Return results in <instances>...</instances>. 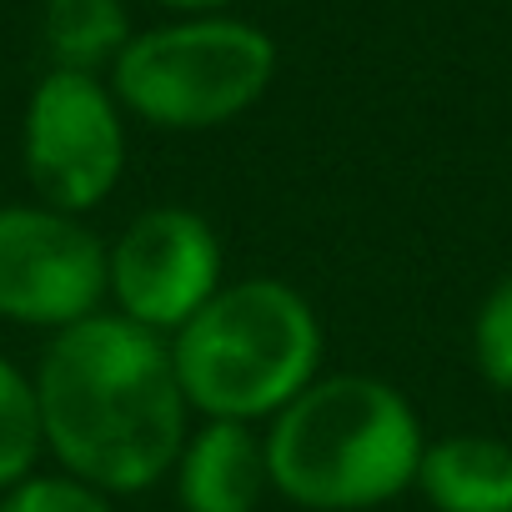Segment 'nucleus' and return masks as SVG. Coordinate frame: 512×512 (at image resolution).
Listing matches in <instances>:
<instances>
[{
	"mask_svg": "<svg viewBox=\"0 0 512 512\" xmlns=\"http://www.w3.org/2000/svg\"><path fill=\"white\" fill-rule=\"evenodd\" d=\"M36 402L46 447L66 477H81L106 497L156 487L186 447L191 407L171 342L121 312H96L56 332L36 372Z\"/></svg>",
	"mask_w": 512,
	"mask_h": 512,
	"instance_id": "f257e3e1",
	"label": "nucleus"
},
{
	"mask_svg": "<svg viewBox=\"0 0 512 512\" xmlns=\"http://www.w3.org/2000/svg\"><path fill=\"white\" fill-rule=\"evenodd\" d=\"M427 437L412 402L367 372L317 377L272 417V487L312 512H367L417 482Z\"/></svg>",
	"mask_w": 512,
	"mask_h": 512,
	"instance_id": "f03ea898",
	"label": "nucleus"
},
{
	"mask_svg": "<svg viewBox=\"0 0 512 512\" xmlns=\"http://www.w3.org/2000/svg\"><path fill=\"white\" fill-rule=\"evenodd\" d=\"M171 362L186 407L206 422L277 417L317 382L322 322L292 282L246 277L221 287L171 337Z\"/></svg>",
	"mask_w": 512,
	"mask_h": 512,
	"instance_id": "7ed1b4c3",
	"label": "nucleus"
},
{
	"mask_svg": "<svg viewBox=\"0 0 512 512\" xmlns=\"http://www.w3.org/2000/svg\"><path fill=\"white\" fill-rule=\"evenodd\" d=\"M277 41L236 16H186L131 36L111 66L121 111L161 131H211L272 91Z\"/></svg>",
	"mask_w": 512,
	"mask_h": 512,
	"instance_id": "20e7f679",
	"label": "nucleus"
},
{
	"mask_svg": "<svg viewBox=\"0 0 512 512\" xmlns=\"http://www.w3.org/2000/svg\"><path fill=\"white\" fill-rule=\"evenodd\" d=\"M26 176L51 211L81 216L101 206L126 171V121L121 101L101 76L51 71L26 106Z\"/></svg>",
	"mask_w": 512,
	"mask_h": 512,
	"instance_id": "39448f33",
	"label": "nucleus"
},
{
	"mask_svg": "<svg viewBox=\"0 0 512 512\" xmlns=\"http://www.w3.org/2000/svg\"><path fill=\"white\" fill-rule=\"evenodd\" d=\"M111 297V251L51 206H0V317L66 332Z\"/></svg>",
	"mask_w": 512,
	"mask_h": 512,
	"instance_id": "423d86ee",
	"label": "nucleus"
},
{
	"mask_svg": "<svg viewBox=\"0 0 512 512\" xmlns=\"http://www.w3.org/2000/svg\"><path fill=\"white\" fill-rule=\"evenodd\" d=\"M216 292L221 241L191 206H151L111 246L116 312L156 337H176Z\"/></svg>",
	"mask_w": 512,
	"mask_h": 512,
	"instance_id": "0eeeda50",
	"label": "nucleus"
},
{
	"mask_svg": "<svg viewBox=\"0 0 512 512\" xmlns=\"http://www.w3.org/2000/svg\"><path fill=\"white\" fill-rule=\"evenodd\" d=\"M171 472L181 512H256L272 487L267 437H256L251 422H206L186 437Z\"/></svg>",
	"mask_w": 512,
	"mask_h": 512,
	"instance_id": "6e6552de",
	"label": "nucleus"
},
{
	"mask_svg": "<svg viewBox=\"0 0 512 512\" xmlns=\"http://www.w3.org/2000/svg\"><path fill=\"white\" fill-rule=\"evenodd\" d=\"M417 487L437 512H512V447L487 432L427 442Z\"/></svg>",
	"mask_w": 512,
	"mask_h": 512,
	"instance_id": "1a4fd4ad",
	"label": "nucleus"
},
{
	"mask_svg": "<svg viewBox=\"0 0 512 512\" xmlns=\"http://www.w3.org/2000/svg\"><path fill=\"white\" fill-rule=\"evenodd\" d=\"M41 36L56 71L96 76L131 46V16L121 0H46Z\"/></svg>",
	"mask_w": 512,
	"mask_h": 512,
	"instance_id": "9d476101",
	"label": "nucleus"
},
{
	"mask_svg": "<svg viewBox=\"0 0 512 512\" xmlns=\"http://www.w3.org/2000/svg\"><path fill=\"white\" fill-rule=\"evenodd\" d=\"M41 447H46V427H41L36 382L0 357V492H11L31 477Z\"/></svg>",
	"mask_w": 512,
	"mask_h": 512,
	"instance_id": "9b49d317",
	"label": "nucleus"
},
{
	"mask_svg": "<svg viewBox=\"0 0 512 512\" xmlns=\"http://www.w3.org/2000/svg\"><path fill=\"white\" fill-rule=\"evenodd\" d=\"M472 362L487 387L512 392V277H502L472 317Z\"/></svg>",
	"mask_w": 512,
	"mask_h": 512,
	"instance_id": "f8f14e48",
	"label": "nucleus"
},
{
	"mask_svg": "<svg viewBox=\"0 0 512 512\" xmlns=\"http://www.w3.org/2000/svg\"><path fill=\"white\" fill-rule=\"evenodd\" d=\"M0 512H111V497L81 477H26L21 487L6 492Z\"/></svg>",
	"mask_w": 512,
	"mask_h": 512,
	"instance_id": "ddd939ff",
	"label": "nucleus"
},
{
	"mask_svg": "<svg viewBox=\"0 0 512 512\" xmlns=\"http://www.w3.org/2000/svg\"><path fill=\"white\" fill-rule=\"evenodd\" d=\"M156 6L181 11V16H221V11H231V6H236V0H156Z\"/></svg>",
	"mask_w": 512,
	"mask_h": 512,
	"instance_id": "4468645a",
	"label": "nucleus"
}]
</instances>
